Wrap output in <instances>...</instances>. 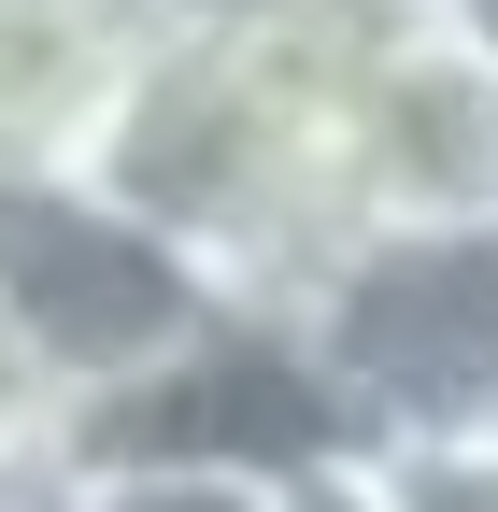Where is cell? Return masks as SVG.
<instances>
[{"instance_id":"6da1fadb","label":"cell","mask_w":498,"mask_h":512,"mask_svg":"<svg viewBox=\"0 0 498 512\" xmlns=\"http://www.w3.org/2000/svg\"><path fill=\"white\" fill-rule=\"evenodd\" d=\"M342 57L356 43H314V29L171 15L86 185H114L143 228H171L228 313H257L356 214L342 200Z\"/></svg>"},{"instance_id":"7a4b0ae2","label":"cell","mask_w":498,"mask_h":512,"mask_svg":"<svg viewBox=\"0 0 498 512\" xmlns=\"http://www.w3.org/2000/svg\"><path fill=\"white\" fill-rule=\"evenodd\" d=\"M257 328L314 370L342 441L498 427V214H342Z\"/></svg>"},{"instance_id":"3957f363","label":"cell","mask_w":498,"mask_h":512,"mask_svg":"<svg viewBox=\"0 0 498 512\" xmlns=\"http://www.w3.org/2000/svg\"><path fill=\"white\" fill-rule=\"evenodd\" d=\"M0 313H15L29 356L72 384V413L228 328L214 271L171 228H143L114 185H0Z\"/></svg>"},{"instance_id":"277c9868","label":"cell","mask_w":498,"mask_h":512,"mask_svg":"<svg viewBox=\"0 0 498 512\" xmlns=\"http://www.w3.org/2000/svg\"><path fill=\"white\" fill-rule=\"evenodd\" d=\"M342 200L356 214H498V57L413 0L342 57Z\"/></svg>"},{"instance_id":"5b68a950","label":"cell","mask_w":498,"mask_h":512,"mask_svg":"<svg viewBox=\"0 0 498 512\" xmlns=\"http://www.w3.org/2000/svg\"><path fill=\"white\" fill-rule=\"evenodd\" d=\"M171 0H0V185H86Z\"/></svg>"},{"instance_id":"8992f818","label":"cell","mask_w":498,"mask_h":512,"mask_svg":"<svg viewBox=\"0 0 498 512\" xmlns=\"http://www.w3.org/2000/svg\"><path fill=\"white\" fill-rule=\"evenodd\" d=\"M29 512H299V470H257V456H57L15 484Z\"/></svg>"},{"instance_id":"52a82bcc","label":"cell","mask_w":498,"mask_h":512,"mask_svg":"<svg viewBox=\"0 0 498 512\" xmlns=\"http://www.w3.org/2000/svg\"><path fill=\"white\" fill-rule=\"evenodd\" d=\"M342 484L370 512H498V427H385V441H342Z\"/></svg>"},{"instance_id":"ba28073f","label":"cell","mask_w":498,"mask_h":512,"mask_svg":"<svg viewBox=\"0 0 498 512\" xmlns=\"http://www.w3.org/2000/svg\"><path fill=\"white\" fill-rule=\"evenodd\" d=\"M57 441H72V384H57L29 356V328L0 313V498H15L29 470H57Z\"/></svg>"},{"instance_id":"9c48e42d","label":"cell","mask_w":498,"mask_h":512,"mask_svg":"<svg viewBox=\"0 0 498 512\" xmlns=\"http://www.w3.org/2000/svg\"><path fill=\"white\" fill-rule=\"evenodd\" d=\"M171 15H242V29H314V43H370L413 0H171Z\"/></svg>"},{"instance_id":"30bf717a","label":"cell","mask_w":498,"mask_h":512,"mask_svg":"<svg viewBox=\"0 0 498 512\" xmlns=\"http://www.w3.org/2000/svg\"><path fill=\"white\" fill-rule=\"evenodd\" d=\"M427 15H442V29H470V43L498 57V0H427Z\"/></svg>"},{"instance_id":"8fae6325","label":"cell","mask_w":498,"mask_h":512,"mask_svg":"<svg viewBox=\"0 0 498 512\" xmlns=\"http://www.w3.org/2000/svg\"><path fill=\"white\" fill-rule=\"evenodd\" d=\"M0 512H29V498H0Z\"/></svg>"}]
</instances>
